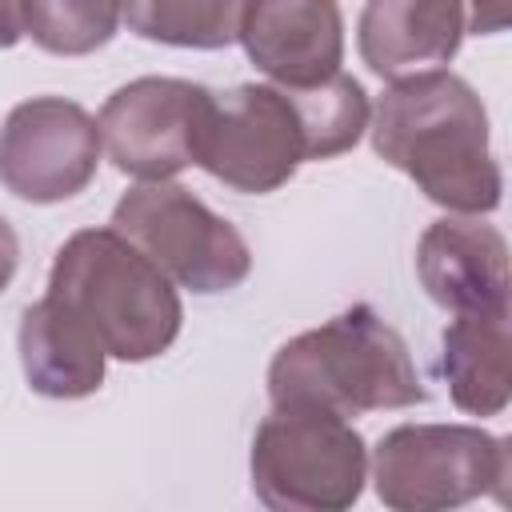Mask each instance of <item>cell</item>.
<instances>
[{"mask_svg":"<svg viewBox=\"0 0 512 512\" xmlns=\"http://www.w3.org/2000/svg\"><path fill=\"white\" fill-rule=\"evenodd\" d=\"M100 152V124L76 100L32 96L0 128V184L28 204H60L92 184Z\"/></svg>","mask_w":512,"mask_h":512,"instance_id":"8","label":"cell"},{"mask_svg":"<svg viewBox=\"0 0 512 512\" xmlns=\"http://www.w3.org/2000/svg\"><path fill=\"white\" fill-rule=\"evenodd\" d=\"M48 296L76 312L108 356L144 364L172 348L184 324L176 284L112 224L72 232L48 272Z\"/></svg>","mask_w":512,"mask_h":512,"instance_id":"3","label":"cell"},{"mask_svg":"<svg viewBox=\"0 0 512 512\" xmlns=\"http://www.w3.org/2000/svg\"><path fill=\"white\" fill-rule=\"evenodd\" d=\"M112 228L128 236L172 284L196 296L232 292L252 272V252L236 224L172 180H140L128 188L112 208Z\"/></svg>","mask_w":512,"mask_h":512,"instance_id":"6","label":"cell"},{"mask_svg":"<svg viewBox=\"0 0 512 512\" xmlns=\"http://www.w3.org/2000/svg\"><path fill=\"white\" fill-rule=\"evenodd\" d=\"M416 276L448 312L508 308V240L480 216H444L416 244Z\"/></svg>","mask_w":512,"mask_h":512,"instance_id":"11","label":"cell"},{"mask_svg":"<svg viewBox=\"0 0 512 512\" xmlns=\"http://www.w3.org/2000/svg\"><path fill=\"white\" fill-rule=\"evenodd\" d=\"M244 0H120L128 32L152 44L216 52L236 44Z\"/></svg>","mask_w":512,"mask_h":512,"instance_id":"15","label":"cell"},{"mask_svg":"<svg viewBox=\"0 0 512 512\" xmlns=\"http://www.w3.org/2000/svg\"><path fill=\"white\" fill-rule=\"evenodd\" d=\"M508 440L476 424H400L372 452V488L392 512H444L508 500Z\"/></svg>","mask_w":512,"mask_h":512,"instance_id":"5","label":"cell"},{"mask_svg":"<svg viewBox=\"0 0 512 512\" xmlns=\"http://www.w3.org/2000/svg\"><path fill=\"white\" fill-rule=\"evenodd\" d=\"M440 372L448 396L468 416H500L512 396L508 376V308L456 312L440 336Z\"/></svg>","mask_w":512,"mask_h":512,"instance_id":"14","label":"cell"},{"mask_svg":"<svg viewBox=\"0 0 512 512\" xmlns=\"http://www.w3.org/2000/svg\"><path fill=\"white\" fill-rule=\"evenodd\" d=\"M236 40L284 88L320 84L344 64V16L336 0H244Z\"/></svg>","mask_w":512,"mask_h":512,"instance_id":"10","label":"cell"},{"mask_svg":"<svg viewBox=\"0 0 512 512\" xmlns=\"http://www.w3.org/2000/svg\"><path fill=\"white\" fill-rule=\"evenodd\" d=\"M20 368L32 392L48 400H80L104 384V344L96 332L48 292L20 312Z\"/></svg>","mask_w":512,"mask_h":512,"instance_id":"13","label":"cell"},{"mask_svg":"<svg viewBox=\"0 0 512 512\" xmlns=\"http://www.w3.org/2000/svg\"><path fill=\"white\" fill-rule=\"evenodd\" d=\"M24 40V0H0V48Z\"/></svg>","mask_w":512,"mask_h":512,"instance_id":"19","label":"cell"},{"mask_svg":"<svg viewBox=\"0 0 512 512\" xmlns=\"http://www.w3.org/2000/svg\"><path fill=\"white\" fill-rule=\"evenodd\" d=\"M272 404H316L340 416L412 408L428 400L404 336L372 308L352 304L292 336L268 364Z\"/></svg>","mask_w":512,"mask_h":512,"instance_id":"2","label":"cell"},{"mask_svg":"<svg viewBox=\"0 0 512 512\" xmlns=\"http://www.w3.org/2000/svg\"><path fill=\"white\" fill-rule=\"evenodd\" d=\"M464 36V0H364L356 24L360 56L384 80L444 68Z\"/></svg>","mask_w":512,"mask_h":512,"instance_id":"12","label":"cell"},{"mask_svg":"<svg viewBox=\"0 0 512 512\" xmlns=\"http://www.w3.org/2000/svg\"><path fill=\"white\" fill-rule=\"evenodd\" d=\"M468 12V32L476 36H496L508 28V0H464Z\"/></svg>","mask_w":512,"mask_h":512,"instance_id":"17","label":"cell"},{"mask_svg":"<svg viewBox=\"0 0 512 512\" xmlns=\"http://www.w3.org/2000/svg\"><path fill=\"white\" fill-rule=\"evenodd\" d=\"M120 0H24V36L52 56H88L116 36Z\"/></svg>","mask_w":512,"mask_h":512,"instance_id":"16","label":"cell"},{"mask_svg":"<svg viewBox=\"0 0 512 512\" xmlns=\"http://www.w3.org/2000/svg\"><path fill=\"white\" fill-rule=\"evenodd\" d=\"M212 88L180 76H140L116 88L100 108V144L116 172L136 180H172L192 164Z\"/></svg>","mask_w":512,"mask_h":512,"instance_id":"9","label":"cell"},{"mask_svg":"<svg viewBox=\"0 0 512 512\" xmlns=\"http://www.w3.org/2000/svg\"><path fill=\"white\" fill-rule=\"evenodd\" d=\"M16 264H20V240H16V228L0 216V292L12 284Z\"/></svg>","mask_w":512,"mask_h":512,"instance_id":"18","label":"cell"},{"mask_svg":"<svg viewBox=\"0 0 512 512\" xmlns=\"http://www.w3.org/2000/svg\"><path fill=\"white\" fill-rule=\"evenodd\" d=\"M252 492L272 512H344L368 480V444L348 416L272 404L252 436Z\"/></svg>","mask_w":512,"mask_h":512,"instance_id":"4","label":"cell"},{"mask_svg":"<svg viewBox=\"0 0 512 512\" xmlns=\"http://www.w3.org/2000/svg\"><path fill=\"white\" fill-rule=\"evenodd\" d=\"M372 148L448 212L484 216L500 208L504 172L492 156L488 108L448 68L400 76L384 88L372 116Z\"/></svg>","mask_w":512,"mask_h":512,"instance_id":"1","label":"cell"},{"mask_svg":"<svg viewBox=\"0 0 512 512\" xmlns=\"http://www.w3.org/2000/svg\"><path fill=\"white\" fill-rule=\"evenodd\" d=\"M312 160L300 108L284 84H236L212 92L192 164L228 184L232 192L264 196Z\"/></svg>","mask_w":512,"mask_h":512,"instance_id":"7","label":"cell"}]
</instances>
